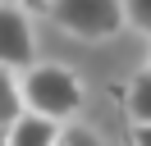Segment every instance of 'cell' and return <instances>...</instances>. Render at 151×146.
Segmentation results:
<instances>
[{"mask_svg":"<svg viewBox=\"0 0 151 146\" xmlns=\"http://www.w3.org/2000/svg\"><path fill=\"white\" fill-rule=\"evenodd\" d=\"M55 146H105L101 142V132L96 128H87V123H60V132H55Z\"/></svg>","mask_w":151,"mask_h":146,"instance_id":"52a82bcc","label":"cell"},{"mask_svg":"<svg viewBox=\"0 0 151 146\" xmlns=\"http://www.w3.org/2000/svg\"><path fill=\"white\" fill-rule=\"evenodd\" d=\"M55 132H60L55 119H41V114H32V110H23V114L5 128V142L9 146H55Z\"/></svg>","mask_w":151,"mask_h":146,"instance_id":"277c9868","label":"cell"},{"mask_svg":"<svg viewBox=\"0 0 151 146\" xmlns=\"http://www.w3.org/2000/svg\"><path fill=\"white\" fill-rule=\"evenodd\" d=\"M19 87H23V110H32L41 119L69 123L83 110V82L64 64H32V69H23Z\"/></svg>","mask_w":151,"mask_h":146,"instance_id":"6da1fadb","label":"cell"},{"mask_svg":"<svg viewBox=\"0 0 151 146\" xmlns=\"http://www.w3.org/2000/svg\"><path fill=\"white\" fill-rule=\"evenodd\" d=\"M124 5V27L151 36V0H119Z\"/></svg>","mask_w":151,"mask_h":146,"instance_id":"ba28073f","label":"cell"},{"mask_svg":"<svg viewBox=\"0 0 151 146\" xmlns=\"http://www.w3.org/2000/svg\"><path fill=\"white\" fill-rule=\"evenodd\" d=\"M50 23L64 27L78 41H110L124 32V5L119 0H50Z\"/></svg>","mask_w":151,"mask_h":146,"instance_id":"7a4b0ae2","label":"cell"},{"mask_svg":"<svg viewBox=\"0 0 151 146\" xmlns=\"http://www.w3.org/2000/svg\"><path fill=\"white\" fill-rule=\"evenodd\" d=\"M128 146H151V123H133L128 128Z\"/></svg>","mask_w":151,"mask_h":146,"instance_id":"9c48e42d","label":"cell"},{"mask_svg":"<svg viewBox=\"0 0 151 146\" xmlns=\"http://www.w3.org/2000/svg\"><path fill=\"white\" fill-rule=\"evenodd\" d=\"M124 110H128V123H151V64L128 82V96H124Z\"/></svg>","mask_w":151,"mask_h":146,"instance_id":"5b68a950","label":"cell"},{"mask_svg":"<svg viewBox=\"0 0 151 146\" xmlns=\"http://www.w3.org/2000/svg\"><path fill=\"white\" fill-rule=\"evenodd\" d=\"M0 146H9V142H5V128H0Z\"/></svg>","mask_w":151,"mask_h":146,"instance_id":"30bf717a","label":"cell"},{"mask_svg":"<svg viewBox=\"0 0 151 146\" xmlns=\"http://www.w3.org/2000/svg\"><path fill=\"white\" fill-rule=\"evenodd\" d=\"M37 64V36H32V18L19 5H0V69H32Z\"/></svg>","mask_w":151,"mask_h":146,"instance_id":"3957f363","label":"cell"},{"mask_svg":"<svg viewBox=\"0 0 151 146\" xmlns=\"http://www.w3.org/2000/svg\"><path fill=\"white\" fill-rule=\"evenodd\" d=\"M19 114H23V87L14 69H0V128H9Z\"/></svg>","mask_w":151,"mask_h":146,"instance_id":"8992f818","label":"cell"}]
</instances>
